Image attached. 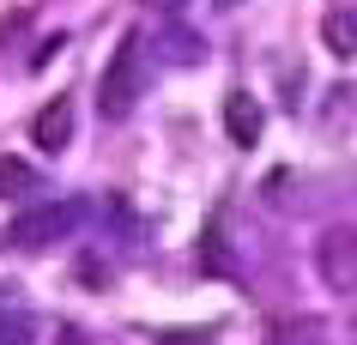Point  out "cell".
<instances>
[{"label": "cell", "mask_w": 357, "mask_h": 345, "mask_svg": "<svg viewBox=\"0 0 357 345\" xmlns=\"http://www.w3.org/2000/svg\"><path fill=\"white\" fill-rule=\"evenodd\" d=\"M139 97H146V55H139V37H121L115 55L103 61V73H97V115L128 121Z\"/></svg>", "instance_id": "1"}, {"label": "cell", "mask_w": 357, "mask_h": 345, "mask_svg": "<svg viewBox=\"0 0 357 345\" xmlns=\"http://www.w3.org/2000/svg\"><path fill=\"white\" fill-rule=\"evenodd\" d=\"M73 224H79V206H67V200H43V206H31V212H19L13 224H6V249H19V254H37V249H49V243H67L73 236Z\"/></svg>", "instance_id": "2"}, {"label": "cell", "mask_w": 357, "mask_h": 345, "mask_svg": "<svg viewBox=\"0 0 357 345\" xmlns=\"http://www.w3.org/2000/svg\"><path fill=\"white\" fill-rule=\"evenodd\" d=\"M315 267H321V279H327L333 291H357V230H345V224L321 230Z\"/></svg>", "instance_id": "3"}, {"label": "cell", "mask_w": 357, "mask_h": 345, "mask_svg": "<svg viewBox=\"0 0 357 345\" xmlns=\"http://www.w3.org/2000/svg\"><path fill=\"white\" fill-rule=\"evenodd\" d=\"M225 134H230V146H255V139H261V103L248 91L225 97Z\"/></svg>", "instance_id": "4"}, {"label": "cell", "mask_w": 357, "mask_h": 345, "mask_svg": "<svg viewBox=\"0 0 357 345\" xmlns=\"http://www.w3.org/2000/svg\"><path fill=\"white\" fill-rule=\"evenodd\" d=\"M31 139H37L43 152H61V146L73 139V103H67V97H55V103L31 121Z\"/></svg>", "instance_id": "5"}, {"label": "cell", "mask_w": 357, "mask_h": 345, "mask_svg": "<svg viewBox=\"0 0 357 345\" xmlns=\"http://www.w3.org/2000/svg\"><path fill=\"white\" fill-rule=\"evenodd\" d=\"M321 43H327L339 61H351L357 55V13H327V19H321Z\"/></svg>", "instance_id": "6"}, {"label": "cell", "mask_w": 357, "mask_h": 345, "mask_svg": "<svg viewBox=\"0 0 357 345\" xmlns=\"http://www.w3.org/2000/svg\"><path fill=\"white\" fill-rule=\"evenodd\" d=\"M6 188H37V170L19 164V158H0V194Z\"/></svg>", "instance_id": "7"}, {"label": "cell", "mask_w": 357, "mask_h": 345, "mask_svg": "<svg viewBox=\"0 0 357 345\" xmlns=\"http://www.w3.org/2000/svg\"><path fill=\"white\" fill-rule=\"evenodd\" d=\"M158 345H212V333H194V327H176V333H164Z\"/></svg>", "instance_id": "8"}, {"label": "cell", "mask_w": 357, "mask_h": 345, "mask_svg": "<svg viewBox=\"0 0 357 345\" xmlns=\"http://www.w3.org/2000/svg\"><path fill=\"white\" fill-rule=\"evenodd\" d=\"M151 13H182V6H188V0H146Z\"/></svg>", "instance_id": "9"}]
</instances>
